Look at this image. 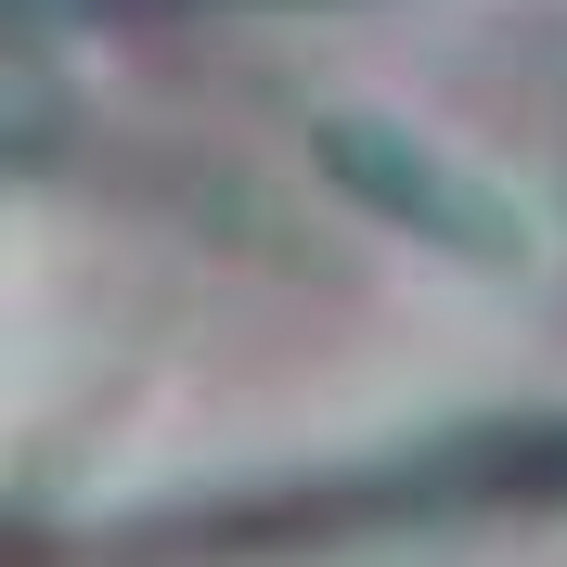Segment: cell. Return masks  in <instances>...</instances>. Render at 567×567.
Wrapping results in <instances>:
<instances>
[{
  "label": "cell",
  "mask_w": 567,
  "mask_h": 567,
  "mask_svg": "<svg viewBox=\"0 0 567 567\" xmlns=\"http://www.w3.org/2000/svg\"><path fill=\"white\" fill-rule=\"evenodd\" d=\"M310 168L336 181L361 219H388V233H413V246L464 258V271H529V258H542L529 194H516L503 168H477L464 142H439V130H413V116H388V104H336V116H310Z\"/></svg>",
  "instance_id": "6da1fadb"
}]
</instances>
